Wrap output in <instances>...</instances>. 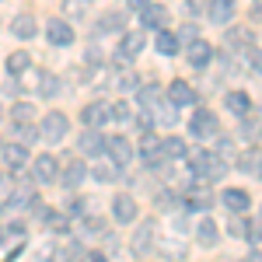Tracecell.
<instances>
[{
	"instance_id": "9",
	"label": "cell",
	"mask_w": 262,
	"mask_h": 262,
	"mask_svg": "<svg viewBox=\"0 0 262 262\" xmlns=\"http://www.w3.org/2000/svg\"><path fill=\"white\" fill-rule=\"evenodd\" d=\"M168 101H171L175 108L196 105V91H192V88H189L185 81H171V84H168Z\"/></svg>"
},
{
	"instance_id": "35",
	"label": "cell",
	"mask_w": 262,
	"mask_h": 262,
	"mask_svg": "<svg viewBox=\"0 0 262 262\" xmlns=\"http://www.w3.org/2000/svg\"><path fill=\"white\" fill-rule=\"evenodd\" d=\"M158 122H168V126H175V122H179V112H175V105H161V108H158Z\"/></svg>"
},
{
	"instance_id": "21",
	"label": "cell",
	"mask_w": 262,
	"mask_h": 262,
	"mask_svg": "<svg viewBox=\"0 0 262 262\" xmlns=\"http://www.w3.org/2000/svg\"><path fill=\"white\" fill-rule=\"evenodd\" d=\"M11 32H14L18 39H32V35H35V18H32V14H18V18L11 21Z\"/></svg>"
},
{
	"instance_id": "19",
	"label": "cell",
	"mask_w": 262,
	"mask_h": 262,
	"mask_svg": "<svg viewBox=\"0 0 262 262\" xmlns=\"http://www.w3.org/2000/svg\"><path fill=\"white\" fill-rule=\"evenodd\" d=\"M84 175H88V168H84L81 161H70V164H67V171L60 175V182L67 185V189H77V185L84 182Z\"/></svg>"
},
{
	"instance_id": "2",
	"label": "cell",
	"mask_w": 262,
	"mask_h": 262,
	"mask_svg": "<svg viewBox=\"0 0 262 262\" xmlns=\"http://www.w3.org/2000/svg\"><path fill=\"white\" fill-rule=\"evenodd\" d=\"M67 129H70L67 116H63V112H49V116L42 119V126H39V140H46V143H60L63 137H67Z\"/></svg>"
},
{
	"instance_id": "38",
	"label": "cell",
	"mask_w": 262,
	"mask_h": 262,
	"mask_svg": "<svg viewBox=\"0 0 262 262\" xmlns=\"http://www.w3.org/2000/svg\"><path fill=\"white\" fill-rule=\"evenodd\" d=\"M46 221H49L53 231H67V217H63V213H46Z\"/></svg>"
},
{
	"instance_id": "46",
	"label": "cell",
	"mask_w": 262,
	"mask_h": 262,
	"mask_svg": "<svg viewBox=\"0 0 262 262\" xmlns=\"http://www.w3.org/2000/svg\"><path fill=\"white\" fill-rule=\"evenodd\" d=\"M91 262H105V255H91Z\"/></svg>"
},
{
	"instance_id": "27",
	"label": "cell",
	"mask_w": 262,
	"mask_h": 262,
	"mask_svg": "<svg viewBox=\"0 0 262 262\" xmlns=\"http://www.w3.org/2000/svg\"><path fill=\"white\" fill-rule=\"evenodd\" d=\"M28 70V53H11L7 56V74H25Z\"/></svg>"
},
{
	"instance_id": "30",
	"label": "cell",
	"mask_w": 262,
	"mask_h": 262,
	"mask_svg": "<svg viewBox=\"0 0 262 262\" xmlns=\"http://www.w3.org/2000/svg\"><path fill=\"white\" fill-rule=\"evenodd\" d=\"M39 91L46 95V98H53V95L60 91V81H56L53 74H42V84H39Z\"/></svg>"
},
{
	"instance_id": "13",
	"label": "cell",
	"mask_w": 262,
	"mask_h": 262,
	"mask_svg": "<svg viewBox=\"0 0 262 262\" xmlns=\"http://www.w3.org/2000/svg\"><path fill=\"white\" fill-rule=\"evenodd\" d=\"M0 158H4L7 168H25V164H28V147H25V143H4Z\"/></svg>"
},
{
	"instance_id": "24",
	"label": "cell",
	"mask_w": 262,
	"mask_h": 262,
	"mask_svg": "<svg viewBox=\"0 0 262 262\" xmlns=\"http://www.w3.org/2000/svg\"><path fill=\"white\" fill-rule=\"evenodd\" d=\"M161 154H164V161L168 158H185V143L179 137H168V140H161Z\"/></svg>"
},
{
	"instance_id": "4",
	"label": "cell",
	"mask_w": 262,
	"mask_h": 262,
	"mask_svg": "<svg viewBox=\"0 0 262 262\" xmlns=\"http://www.w3.org/2000/svg\"><path fill=\"white\" fill-rule=\"evenodd\" d=\"M105 154L112 158L116 168H126V164L133 161V143L126 140V137H108L105 140Z\"/></svg>"
},
{
	"instance_id": "49",
	"label": "cell",
	"mask_w": 262,
	"mask_h": 262,
	"mask_svg": "<svg viewBox=\"0 0 262 262\" xmlns=\"http://www.w3.org/2000/svg\"><path fill=\"white\" fill-rule=\"evenodd\" d=\"M84 4H88V0H84Z\"/></svg>"
},
{
	"instance_id": "28",
	"label": "cell",
	"mask_w": 262,
	"mask_h": 262,
	"mask_svg": "<svg viewBox=\"0 0 262 262\" xmlns=\"http://www.w3.org/2000/svg\"><path fill=\"white\" fill-rule=\"evenodd\" d=\"M116 175H119L116 164H95V168H91V179H98V182H112Z\"/></svg>"
},
{
	"instance_id": "18",
	"label": "cell",
	"mask_w": 262,
	"mask_h": 262,
	"mask_svg": "<svg viewBox=\"0 0 262 262\" xmlns=\"http://www.w3.org/2000/svg\"><path fill=\"white\" fill-rule=\"evenodd\" d=\"M248 192H245V189H224V206H227V210H234V213H245V210H248Z\"/></svg>"
},
{
	"instance_id": "44",
	"label": "cell",
	"mask_w": 262,
	"mask_h": 262,
	"mask_svg": "<svg viewBox=\"0 0 262 262\" xmlns=\"http://www.w3.org/2000/svg\"><path fill=\"white\" fill-rule=\"evenodd\" d=\"M147 4H150V0H129V7H133V11H143Z\"/></svg>"
},
{
	"instance_id": "8",
	"label": "cell",
	"mask_w": 262,
	"mask_h": 262,
	"mask_svg": "<svg viewBox=\"0 0 262 262\" xmlns=\"http://www.w3.org/2000/svg\"><path fill=\"white\" fill-rule=\"evenodd\" d=\"M154 221H140L137 227V234H133V255H147L150 248H154Z\"/></svg>"
},
{
	"instance_id": "36",
	"label": "cell",
	"mask_w": 262,
	"mask_h": 262,
	"mask_svg": "<svg viewBox=\"0 0 262 262\" xmlns=\"http://www.w3.org/2000/svg\"><path fill=\"white\" fill-rule=\"evenodd\" d=\"M7 203H11V179L0 175V206H7Z\"/></svg>"
},
{
	"instance_id": "22",
	"label": "cell",
	"mask_w": 262,
	"mask_h": 262,
	"mask_svg": "<svg viewBox=\"0 0 262 262\" xmlns=\"http://www.w3.org/2000/svg\"><path fill=\"white\" fill-rule=\"evenodd\" d=\"M154 49H158L161 56H175V53H179V39L164 28V32H158V39H154Z\"/></svg>"
},
{
	"instance_id": "45",
	"label": "cell",
	"mask_w": 262,
	"mask_h": 262,
	"mask_svg": "<svg viewBox=\"0 0 262 262\" xmlns=\"http://www.w3.org/2000/svg\"><path fill=\"white\" fill-rule=\"evenodd\" d=\"M245 262H262V255H259V252H252V255H248Z\"/></svg>"
},
{
	"instance_id": "47",
	"label": "cell",
	"mask_w": 262,
	"mask_h": 262,
	"mask_svg": "<svg viewBox=\"0 0 262 262\" xmlns=\"http://www.w3.org/2000/svg\"><path fill=\"white\" fill-rule=\"evenodd\" d=\"M0 242H4V227H0Z\"/></svg>"
},
{
	"instance_id": "33",
	"label": "cell",
	"mask_w": 262,
	"mask_h": 262,
	"mask_svg": "<svg viewBox=\"0 0 262 262\" xmlns=\"http://www.w3.org/2000/svg\"><path fill=\"white\" fill-rule=\"evenodd\" d=\"M116 88H122V91H133V88H140V84H137V74L122 70L119 77H116Z\"/></svg>"
},
{
	"instance_id": "3",
	"label": "cell",
	"mask_w": 262,
	"mask_h": 262,
	"mask_svg": "<svg viewBox=\"0 0 262 262\" xmlns=\"http://www.w3.org/2000/svg\"><path fill=\"white\" fill-rule=\"evenodd\" d=\"M189 129H192V137H196V140H213V137H217V129H221V122H217L213 112L200 108V112L192 116V122H189Z\"/></svg>"
},
{
	"instance_id": "16",
	"label": "cell",
	"mask_w": 262,
	"mask_h": 262,
	"mask_svg": "<svg viewBox=\"0 0 262 262\" xmlns=\"http://www.w3.org/2000/svg\"><path fill=\"white\" fill-rule=\"evenodd\" d=\"M224 108L234 112V116H248V112H252V98H248L245 91H227V95H224Z\"/></svg>"
},
{
	"instance_id": "37",
	"label": "cell",
	"mask_w": 262,
	"mask_h": 262,
	"mask_svg": "<svg viewBox=\"0 0 262 262\" xmlns=\"http://www.w3.org/2000/svg\"><path fill=\"white\" fill-rule=\"evenodd\" d=\"M227 42H231V46H245V42H248V32H242V28H231V32H227Z\"/></svg>"
},
{
	"instance_id": "17",
	"label": "cell",
	"mask_w": 262,
	"mask_h": 262,
	"mask_svg": "<svg viewBox=\"0 0 262 262\" xmlns=\"http://www.w3.org/2000/svg\"><path fill=\"white\" fill-rule=\"evenodd\" d=\"M234 18V0H210V21L213 25H227Z\"/></svg>"
},
{
	"instance_id": "6",
	"label": "cell",
	"mask_w": 262,
	"mask_h": 262,
	"mask_svg": "<svg viewBox=\"0 0 262 262\" xmlns=\"http://www.w3.org/2000/svg\"><path fill=\"white\" fill-rule=\"evenodd\" d=\"M143 46H147V39H143V32H126L119 42V49H116V56L119 60H133V56H140Z\"/></svg>"
},
{
	"instance_id": "1",
	"label": "cell",
	"mask_w": 262,
	"mask_h": 262,
	"mask_svg": "<svg viewBox=\"0 0 262 262\" xmlns=\"http://www.w3.org/2000/svg\"><path fill=\"white\" fill-rule=\"evenodd\" d=\"M185 158H189L192 175H200V179H206V182L224 179V171H227L224 158L221 154H210V150H185Z\"/></svg>"
},
{
	"instance_id": "42",
	"label": "cell",
	"mask_w": 262,
	"mask_h": 262,
	"mask_svg": "<svg viewBox=\"0 0 262 262\" xmlns=\"http://www.w3.org/2000/svg\"><path fill=\"white\" fill-rule=\"evenodd\" d=\"M231 234H242V238H245V221H234V224H231Z\"/></svg>"
},
{
	"instance_id": "15",
	"label": "cell",
	"mask_w": 262,
	"mask_h": 262,
	"mask_svg": "<svg viewBox=\"0 0 262 262\" xmlns=\"http://www.w3.org/2000/svg\"><path fill=\"white\" fill-rule=\"evenodd\" d=\"M46 35H49V42H53V46H70V42H74V28H70V25H67V21H49V28H46Z\"/></svg>"
},
{
	"instance_id": "12",
	"label": "cell",
	"mask_w": 262,
	"mask_h": 262,
	"mask_svg": "<svg viewBox=\"0 0 262 262\" xmlns=\"http://www.w3.org/2000/svg\"><path fill=\"white\" fill-rule=\"evenodd\" d=\"M105 119H108V105H105V101H91V105H84L81 122L88 126V129H98Z\"/></svg>"
},
{
	"instance_id": "11",
	"label": "cell",
	"mask_w": 262,
	"mask_h": 262,
	"mask_svg": "<svg viewBox=\"0 0 262 262\" xmlns=\"http://www.w3.org/2000/svg\"><path fill=\"white\" fill-rule=\"evenodd\" d=\"M210 56H213V49H210V42H203V39H192L189 49H185V60L192 63L196 70H203V67L210 63Z\"/></svg>"
},
{
	"instance_id": "31",
	"label": "cell",
	"mask_w": 262,
	"mask_h": 262,
	"mask_svg": "<svg viewBox=\"0 0 262 262\" xmlns=\"http://www.w3.org/2000/svg\"><path fill=\"white\" fill-rule=\"evenodd\" d=\"M108 119L126 122V119H129V105H126V101H116V105H108Z\"/></svg>"
},
{
	"instance_id": "10",
	"label": "cell",
	"mask_w": 262,
	"mask_h": 262,
	"mask_svg": "<svg viewBox=\"0 0 262 262\" xmlns=\"http://www.w3.org/2000/svg\"><path fill=\"white\" fill-rule=\"evenodd\" d=\"M77 150L88 154V158H98V154H105V137H101L98 129H84L81 140H77Z\"/></svg>"
},
{
	"instance_id": "40",
	"label": "cell",
	"mask_w": 262,
	"mask_h": 262,
	"mask_svg": "<svg viewBox=\"0 0 262 262\" xmlns=\"http://www.w3.org/2000/svg\"><path fill=\"white\" fill-rule=\"evenodd\" d=\"M63 11H67V14H84V4H81V0H67Z\"/></svg>"
},
{
	"instance_id": "50",
	"label": "cell",
	"mask_w": 262,
	"mask_h": 262,
	"mask_svg": "<svg viewBox=\"0 0 262 262\" xmlns=\"http://www.w3.org/2000/svg\"><path fill=\"white\" fill-rule=\"evenodd\" d=\"M259 175H262V171H259Z\"/></svg>"
},
{
	"instance_id": "34",
	"label": "cell",
	"mask_w": 262,
	"mask_h": 262,
	"mask_svg": "<svg viewBox=\"0 0 262 262\" xmlns=\"http://www.w3.org/2000/svg\"><path fill=\"white\" fill-rule=\"evenodd\" d=\"M11 112H14V122H32V112H35V108H32V105H25V101H18Z\"/></svg>"
},
{
	"instance_id": "7",
	"label": "cell",
	"mask_w": 262,
	"mask_h": 262,
	"mask_svg": "<svg viewBox=\"0 0 262 262\" xmlns=\"http://www.w3.org/2000/svg\"><path fill=\"white\" fill-rule=\"evenodd\" d=\"M112 217L119 224H133L137 221V200L126 196V192H122V196H112Z\"/></svg>"
},
{
	"instance_id": "41",
	"label": "cell",
	"mask_w": 262,
	"mask_h": 262,
	"mask_svg": "<svg viewBox=\"0 0 262 262\" xmlns=\"http://www.w3.org/2000/svg\"><path fill=\"white\" fill-rule=\"evenodd\" d=\"M248 63H252L255 70H262V53L259 49H248Z\"/></svg>"
},
{
	"instance_id": "26",
	"label": "cell",
	"mask_w": 262,
	"mask_h": 262,
	"mask_svg": "<svg viewBox=\"0 0 262 262\" xmlns=\"http://www.w3.org/2000/svg\"><path fill=\"white\" fill-rule=\"evenodd\" d=\"M122 25H126V14L112 11V14H101V21H98V32H112V28H122Z\"/></svg>"
},
{
	"instance_id": "32",
	"label": "cell",
	"mask_w": 262,
	"mask_h": 262,
	"mask_svg": "<svg viewBox=\"0 0 262 262\" xmlns=\"http://www.w3.org/2000/svg\"><path fill=\"white\" fill-rule=\"evenodd\" d=\"M63 262H84V245H67L63 248Z\"/></svg>"
},
{
	"instance_id": "25",
	"label": "cell",
	"mask_w": 262,
	"mask_h": 262,
	"mask_svg": "<svg viewBox=\"0 0 262 262\" xmlns=\"http://www.w3.org/2000/svg\"><path fill=\"white\" fill-rule=\"evenodd\" d=\"M189 203H192L196 210H210V206H213V192H210V189H192V192H189Z\"/></svg>"
},
{
	"instance_id": "43",
	"label": "cell",
	"mask_w": 262,
	"mask_h": 262,
	"mask_svg": "<svg viewBox=\"0 0 262 262\" xmlns=\"http://www.w3.org/2000/svg\"><path fill=\"white\" fill-rule=\"evenodd\" d=\"M242 133H245V137H255V133H259V126H255V122H245Z\"/></svg>"
},
{
	"instance_id": "5",
	"label": "cell",
	"mask_w": 262,
	"mask_h": 262,
	"mask_svg": "<svg viewBox=\"0 0 262 262\" xmlns=\"http://www.w3.org/2000/svg\"><path fill=\"white\" fill-rule=\"evenodd\" d=\"M140 25L143 28H154V32H164V28H168V7L150 0V4L140 11Z\"/></svg>"
},
{
	"instance_id": "20",
	"label": "cell",
	"mask_w": 262,
	"mask_h": 262,
	"mask_svg": "<svg viewBox=\"0 0 262 262\" xmlns=\"http://www.w3.org/2000/svg\"><path fill=\"white\" fill-rule=\"evenodd\" d=\"M196 242L200 245H217V224L210 221V217H203V221H196Z\"/></svg>"
},
{
	"instance_id": "23",
	"label": "cell",
	"mask_w": 262,
	"mask_h": 262,
	"mask_svg": "<svg viewBox=\"0 0 262 262\" xmlns=\"http://www.w3.org/2000/svg\"><path fill=\"white\" fill-rule=\"evenodd\" d=\"M238 168L248 171V175H252V171H259V168H262V154L255 150V147H252V150H245L242 158H238Z\"/></svg>"
},
{
	"instance_id": "39",
	"label": "cell",
	"mask_w": 262,
	"mask_h": 262,
	"mask_svg": "<svg viewBox=\"0 0 262 262\" xmlns=\"http://www.w3.org/2000/svg\"><path fill=\"white\" fill-rule=\"evenodd\" d=\"M245 238H248L252 245L262 242V224H248V227H245Z\"/></svg>"
},
{
	"instance_id": "29",
	"label": "cell",
	"mask_w": 262,
	"mask_h": 262,
	"mask_svg": "<svg viewBox=\"0 0 262 262\" xmlns=\"http://www.w3.org/2000/svg\"><path fill=\"white\" fill-rule=\"evenodd\" d=\"M18 137H21L18 143H25V147H28V143H35V137H39V129H35L32 122H18Z\"/></svg>"
},
{
	"instance_id": "14",
	"label": "cell",
	"mask_w": 262,
	"mask_h": 262,
	"mask_svg": "<svg viewBox=\"0 0 262 262\" xmlns=\"http://www.w3.org/2000/svg\"><path fill=\"white\" fill-rule=\"evenodd\" d=\"M32 171H35V179H39V182H56V175H60V168H56V158H53V154H39Z\"/></svg>"
},
{
	"instance_id": "48",
	"label": "cell",
	"mask_w": 262,
	"mask_h": 262,
	"mask_svg": "<svg viewBox=\"0 0 262 262\" xmlns=\"http://www.w3.org/2000/svg\"><path fill=\"white\" fill-rule=\"evenodd\" d=\"M0 150H4V147H0Z\"/></svg>"
}]
</instances>
